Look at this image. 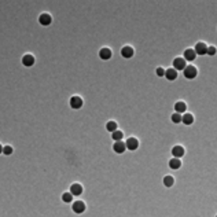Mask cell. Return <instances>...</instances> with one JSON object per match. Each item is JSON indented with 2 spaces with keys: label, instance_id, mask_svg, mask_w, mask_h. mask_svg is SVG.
Returning a JSON list of instances; mask_svg holds the SVG:
<instances>
[{
  "label": "cell",
  "instance_id": "14",
  "mask_svg": "<svg viewBox=\"0 0 217 217\" xmlns=\"http://www.w3.org/2000/svg\"><path fill=\"white\" fill-rule=\"evenodd\" d=\"M172 154H173V158H180L184 155V148L181 146H175L172 148Z\"/></svg>",
  "mask_w": 217,
  "mask_h": 217
},
{
  "label": "cell",
  "instance_id": "6",
  "mask_svg": "<svg viewBox=\"0 0 217 217\" xmlns=\"http://www.w3.org/2000/svg\"><path fill=\"white\" fill-rule=\"evenodd\" d=\"M39 22H40V25H43V26H50L51 22H52V18H51L50 14H41L39 17Z\"/></svg>",
  "mask_w": 217,
  "mask_h": 217
},
{
  "label": "cell",
  "instance_id": "9",
  "mask_svg": "<svg viewBox=\"0 0 217 217\" xmlns=\"http://www.w3.org/2000/svg\"><path fill=\"white\" fill-rule=\"evenodd\" d=\"M133 54H135V51H133V48H132V47H129V46L124 47V48L121 50V55H122V58H125V59L132 58Z\"/></svg>",
  "mask_w": 217,
  "mask_h": 217
},
{
  "label": "cell",
  "instance_id": "15",
  "mask_svg": "<svg viewBox=\"0 0 217 217\" xmlns=\"http://www.w3.org/2000/svg\"><path fill=\"white\" fill-rule=\"evenodd\" d=\"M165 77H166L169 81H173V80H176L177 78V70H175L173 68L168 69L166 72H165Z\"/></svg>",
  "mask_w": 217,
  "mask_h": 217
},
{
  "label": "cell",
  "instance_id": "28",
  "mask_svg": "<svg viewBox=\"0 0 217 217\" xmlns=\"http://www.w3.org/2000/svg\"><path fill=\"white\" fill-rule=\"evenodd\" d=\"M216 217H217V216H216Z\"/></svg>",
  "mask_w": 217,
  "mask_h": 217
},
{
  "label": "cell",
  "instance_id": "16",
  "mask_svg": "<svg viewBox=\"0 0 217 217\" xmlns=\"http://www.w3.org/2000/svg\"><path fill=\"white\" fill-rule=\"evenodd\" d=\"M175 110H176V113H179V114L186 113V110H187V104L184 103V102H177V103L175 104Z\"/></svg>",
  "mask_w": 217,
  "mask_h": 217
},
{
  "label": "cell",
  "instance_id": "21",
  "mask_svg": "<svg viewBox=\"0 0 217 217\" xmlns=\"http://www.w3.org/2000/svg\"><path fill=\"white\" fill-rule=\"evenodd\" d=\"M73 198H74V197H73L70 193H63L62 194V201L65 203H72L73 202Z\"/></svg>",
  "mask_w": 217,
  "mask_h": 217
},
{
  "label": "cell",
  "instance_id": "22",
  "mask_svg": "<svg viewBox=\"0 0 217 217\" xmlns=\"http://www.w3.org/2000/svg\"><path fill=\"white\" fill-rule=\"evenodd\" d=\"M164 184H165V187H172L175 184V179L172 176H165L164 177Z\"/></svg>",
  "mask_w": 217,
  "mask_h": 217
},
{
  "label": "cell",
  "instance_id": "19",
  "mask_svg": "<svg viewBox=\"0 0 217 217\" xmlns=\"http://www.w3.org/2000/svg\"><path fill=\"white\" fill-rule=\"evenodd\" d=\"M122 136H124V133L121 132L120 129H117V131H114L113 133H111V139L113 140H116V142H120L121 139H122Z\"/></svg>",
  "mask_w": 217,
  "mask_h": 217
},
{
  "label": "cell",
  "instance_id": "7",
  "mask_svg": "<svg viewBox=\"0 0 217 217\" xmlns=\"http://www.w3.org/2000/svg\"><path fill=\"white\" fill-rule=\"evenodd\" d=\"M22 63H24V66H26V68H32V66L34 65V56L30 55V54H26V55H24V58H22Z\"/></svg>",
  "mask_w": 217,
  "mask_h": 217
},
{
  "label": "cell",
  "instance_id": "11",
  "mask_svg": "<svg viewBox=\"0 0 217 217\" xmlns=\"http://www.w3.org/2000/svg\"><path fill=\"white\" fill-rule=\"evenodd\" d=\"M194 51H195L197 55H205L206 51H207V47L205 43H198L195 46V48H194Z\"/></svg>",
  "mask_w": 217,
  "mask_h": 217
},
{
  "label": "cell",
  "instance_id": "24",
  "mask_svg": "<svg viewBox=\"0 0 217 217\" xmlns=\"http://www.w3.org/2000/svg\"><path fill=\"white\" fill-rule=\"evenodd\" d=\"M3 154H4V155H11L12 154V147H11V146H6V147H3Z\"/></svg>",
  "mask_w": 217,
  "mask_h": 217
},
{
  "label": "cell",
  "instance_id": "13",
  "mask_svg": "<svg viewBox=\"0 0 217 217\" xmlns=\"http://www.w3.org/2000/svg\"><path fill=\"white\" fill-rule=\"evenodd\" d=\"M197 58V54L194 50H186L184 51V60H188V62H193V60H195Z\"/></svg>",
  "mask_w": 217,
  "mask_h": 217
},
{
  "label": "cell",
  "instance_id": "1",
  "mask_svg": "<svg viewBox=\"0 0 217 217\" xmlns=\"http://www.w3.org/2000/svg\"><path fill=\"white\" fill-rule=\"evenodd\" d=\"M183 74H184V77H186V78L193 80V78H195V77H197L198 70H197L195 66H187V68L183 70Z\"/></svg>",
  "mask_w": 217,
  "mask_h": 217
},
{
  "label": "cell",
  "instance_id": "20",
  "mask_svg": "<svg viewBox=\"0 0 217 217\" xmlns=\"http://www.w3.org/2000/svg\"><path fill=\"white\" fill-rule=\"evenodd\" d=\"M106 129L108 131V132L113 133L114 131H117V122L116 121H108V122L106 124Z\"/></svg>",
  "mask_w": 217,
  "mask_h": 217
},
{
  "label": "cell",
  "instance_id": "12",
  "mask_svg": "<svg viewBox=\"0 0 217 217\" xmlns=\"http://www.w3.org/2000/svg\"><path fill=\"white\" fill-rule=\"evenodd\" d=\"M99 58L102 60H108L111 58V50L110 48H102L99 51Z\"/></svg>",
  "mask_w": 217,
  "mask_h": 217
},
{
  "label": "cell",
  "instance_id": "17",
  "mask_svg": "<svg viewBox=\"0 0 217 217\" xmlns=\"http://www.w3.org/2000/svg\"><path fill=\"white\" fill-rule=\"evenodd\" d=\"M181 122L186 124V125H191V124L194 122V116L190 114V113H186L183 116V118H181Z\"/></svg>",
  "mask_w": 217,
  "mask_h": 217
},
{
  "label": "cell",
  "instance_id": "23",
  "mask_svg": "<svg viewBox=\"0 0 217 217\" xmlns=\"http://www.w3.org/2000/svg\"><path fill=\"white\" fill-rule=\"evenodd\" d=\"M181 118H183V116H181V114H179V113H175L173 116H172V121H173L175 124L181 122Z\"/></svg>",
  "mask_w": 217,
  "mask_h": 217
},
{
  "label": "cell",
  "instance_id": "4",
  "mask_svg": "<svg viewBox=\"0 0 217 217\" xmlns=\"http://www.w3.org/2000/svg\"><path fill=\"white\" fill-rule=\"evenodd\" d=\"M186 68H187V65H186L184 58H176L173 60V69L175 70H184Z\"/></svg>",
  "mask_w": 217,
  "mask_h": 217
},
{
  "label": "cell",
  "instance_id": "18",
  "mask_svg": "<svg viewBox=\"0 0 217 217\" xmlns=\"http://www.w3.org/2000/svg\"><path fill=\"white\" fill-rule=\"evenodd\" d=\"M169 166H170V169H175V170H176V169L181 166V161L179 158H172L170 161H169Z\"/></svg>",
  "mask_w": 217,
  "mask_h": 217
},
{
  "label": "cell",
  "instance_id": "8",
  "mask_svg": "<svg viewBox=\"0 0 217 217\" xmlns=\"http://www.w3.org/2000/svg\"><path fill=\"white\" fill-rule=\"evenodd\" d=\"M125 146H126V148H128V150L133 151V150H136L139 147V142H138V139H135V138H129L128 140H126Z\"/></svg>",
  "mask_w": 217,
  "mask_h": 217
},
{
  "label": "cell",
  "instance_id": "26",
  "mask_svg": "<svg viewBox=\"0 0 217 217\" xmlns=\"http://www.w3.org/2000/svg\"><path fill=\"white\" fill-rule=\"evenodd\" d=\"M155 73H157V76H158V77H164V76H165V70L162 69V68H158V69H157V72H155Z\"/></svg>",
  "mask_w": 217,
  "mask_h": 217
},
{
  "label": "cell",
  "instance_id": "27",
  "mask_svg": "<svg viewBox=\"0 0 217 217\" xmlns=\"http://www.w3.org/2000/svg\"><path fill=\"white\" fill-rule=\"evenodd\" d=\"M2 153H3V147H2V146H0V154H2Z\"/></svg>",
  "mask_w": 217,
  "mask_h": 217
},
{
  "label": "cell",
  "instance_id": "3",
  "mask_svg": "<svg viewBox=\"0 0 217 217\" xmlns=\"http://www.w3.org/2000/svg\"><path fill=\"white\" fill-rule=\"evenodd\" d=\"M72 209L76 215H82V213L85 212V203L81 202V201H76V202L73 203Z\"/></svg>",
  "mask_w": 217,
  "mask_h": 217
},
{
  "label": "cell",
  "instance_id": "5",
  "mask_svg": "<svg viewBox=\"0 0 217 217\" xmlns=\"http://www.w3.org/2000/svg\"><path fill=\"white\" fill-rule=\"evenodd\" d=\"M70 194H72L73 197L81 195V194H82V187H81V184H77V183L72 184V186H70Z\"/></svg>",
  "mask_w": 217,
  "mask_h": 217
},
{
  "label": "cell",
  "instance_id": "2",
  "mask_svg": "<svg viewBox=\"0 0 217 217\" xmlns=\"http://www.w3.org/2000/svg\"><path fill=\"white\" fill-rule=\"evenodd\" d=\"M69 104L72 108H74V110H78V108L82 107V99L80 96H72L69 100Z\"/></svg>",
  "mask_w": 217,
  "mask_h": 217
},
{
  "label": "cell",
  "instance_id": "10",
  "mask_svg": "<svg viewBox=\"0 0 217 217\" xmlns=\"http://www.w3.org/2000/svg\"><path fill=\"white\" fill-rule=\"evenodd\" d=\"M113 150L117 153V154H122V153L126 150V146H125V143L120 140V142H116L113 144Z\"/></svg>",
  "mask_w": 217,
  "mask_h": 217
},
{
  "label": "cell",
  "instance_id": "25",
  "mask_svg": "<svg viewBox=\"0 0 217 217\" xmlns=\"http://www.w3.org/2000/svg\"><path fill=\"white\" fill-rule=\"evenodd\" d=\"M206 54H207V55H210V56H213L216 54V48H215V47H207Z\"/></svg>",
  "mask_w": 217,
  "mask_h": 217
}]
</instances>
